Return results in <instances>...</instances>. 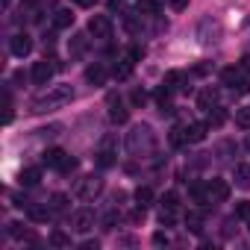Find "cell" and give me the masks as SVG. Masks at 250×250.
Here are the masks:
<instances>
[{"instance_id":"6da1fadb","label":"cell","mask_w":250,"mask_h":250,"mask_svg":"<svg viewBox=\"0 0 250 250\" xmlns=\"http://www.w3.org/2000/svg\"><path fill=\"white\" fill-rule=\"evenodd\" d=\"M74 100V88L71 85H53L47 94L36 97L33 100V112H44V109H56V106H65Z\"/></svg>"},{"instance_id":"7a4b0ae2","label":"cell","mask_w":250,"mask_h":250,"mask_svg":"<svg viewBox=\"0 0 250 250\" xmlns=\"http://www.w3.org/2000/svg\"><path fill=\"white\" fill-rule=\"evenodd\" d=\"M127 147H130V153H150L153 147H156V136H153V130L147 127V124H142V127H136L133 133H130V139H127Z\"/></svg>"},{"instance_id":"3957f363","label":"cell","mask_w":250,"mask_h":250,"mask_svg":"<svg viewBox=\"0 0 250 250\" xmlns=\"http://www.w3.org/2000/svg\"><path fill=\"white\" fill-rule=\"evenodd\" d=\"M103 177L100 174H91V177H85V180H80V186H77V197L80 200H94L100 191H103Z\"/></svg>"},{"instance_id":"277c9868","label":"cell","mask_w":250,"mask_h":250,"mask_svg":"<svg viewBox=\"0 0 250 250\" xmlns=\"http://www.w3.org/2000/svg\"><path fill=\"white\" fill-rule=\"evenodd\" d=\"M88 36H94V39H109V36H112V18H109V15H91V18H88Z\"/></svg>"},{"instance_id":"5b68a950","label":"cell","mask_w":250,"mask_h":250,"mask_svg":"<svg viewBox=\"0 0 250 250\" xmlns=\"http://www.w3.org/2000/svg\"><path fill=\"white\" fill-rule=\"evenodd\" d=\"M56 71H59V68H56L53 62H47V59H44V62H36V65H33V83H36V85H47Z\"/></svg>"},{"instance_id":"8992f818","label":"cell","mask_w":250,"mask_h":250,"mask_svg":"<svg viewBox=\"0 0 250 250\" xmlns=\"http://www.w3.org/2000/svg\"><path fill=\"white\" fill-rule=\"evenodd\" d=\"M206 186H209V197H212V203H227V200H229V183H227V180L212 177Z\"/></svg>"},{"instance_id":"52a82bcc","label":"cell","mask_w":250,"mask_h":250,"mask_svg":"<svg viewBox=\"0 0 250 250\" xmlns=\"http://www.w3.org/2000/svg\"><path fill=\"white\" fill-rule=\"evenodd\" d=\"M9 50H12V56L24 59V56H30V53H33V39H30L27 33H18V36H12Z\"/></svg>"},{"instance_id":"ba28073f","label":"cell","mask_w":250,"mask_h":250,"mask_svg":"<svg viewBox=\"0 0 250 250\" xmlns=\"http://www.w3.org/2000/svg\"><path fill=\"white\" fill-rule=\"evenodd\" d=\"M91 227H94V212H91V209H77V212L71 215V229L88 232Z\"/></svg>"},{"instance_id":"9c48e42d","label":"cell","mask_w":250,"mask_h":250,"mask_svg":"<svg viewBox=\"0 0 250 250\" xmlns=\"http://www.w3.org/2000/svg\"><path fill=\"white\" fill-rule=\"evenodd\" d=\"M109 121H112V124H127V121H130V109L124 106L121 97H115V94L109 97Z\"/></svg>"},{"instance_id":"30bf717a","label":"cell","mask_w":250,"mask_h":250,"mask_svg":"<svg viewBox=\"0 0 250 250\" xmlns=\"http://www.w3.org/2000/svg\"><path fill=\"white\" fill-rule=\"evenodd\" d=\"M206 133H209V124L194 121V124H188V127H186V142H188V145H197V142L206 139Z\"/></svg>"},{"instance_id":"8fae6325","label":"cell","mask_w":250,"mask_h":250,"mask_svg":"<svg viewBox=\"0 0 250 250\" xmlns=\"http://www.w3.org/2000/svg\"><path fill=\"white\" fill-rule=\"evenodd\" d=\"M106 77H109V71H106V65H103V62H94V65H88V68H85V83H91V85H103V83H106Z\"/></svg>"},{"instance_id":"7c38bea8","label":"cell","mask_w":250,"mask_h":250,"mask_svg":"<svg viewBox=\"0 0 250 250\" xmlns=\"http://www.w3.org/2000/svg\"><path fill=\"white\" fill-rule=\"evenodd\" d=\"M9 235L18 238V241H27V244H39L36 229H30V227H24V224H9Z\"/></svg>"},{"instance_id":"4fadbf2b","label":"cell","mask_w":250,"mask_h":250,"mask_svg":"<svg viewBox=\"0 0 250 250\" xmlns=\"http://www.w3.org/2000/svg\"><path fill=\"white\" fill-rule=\"evenodd\" d=\"M188 197H191V203H197V206L212 203V197H209V186H203V183H191V186H188Z\"/></svg>"},{"instance_id":"5bb4252c","label":"cell","mask_w":250,"mask_h":250,"mask_svg":"<svg viewBox=\"0 0 250 250\" xmlns=\"http://www.w3.org/2000/svg\"><path fill=\"white\" fill-rule=\"evenodd\" d=\"M232 180H235L238 188H250V165L235 162V165H232Z\"/></svg>"},{"instance_id":"9a60e30c","label":"cell","mask_w":250,"mask_h":250,"mask_svg":"<svg viewBox=\"0 0 250 250\" xmlns=\"http://www.w3.org/2000/svg\"><path fill=\"white\" fill-rule=\"evenodd\" d=\"M156 106H159L162 115H171L174 112V106H171V88L168 85H159L156 88Z\"/></svg>"},{"instance_id":"2e32d148","label":"cell","mask_w":250,"mask_h":250,"mask_svg":"<svg viewBox=\"0 0 250 250\" xmlns=\"http://www.w3.org/2000/svg\"><path fill=\"white\" fill-rule=\"evenodd\" d=\"M18 183H21L24 188L39 186V183H42V168H24V171L18 174Z\"/></svg>"},{"instance_id":"e0dca14e","label":"cell","mask_w":250,"mask_h":250,"mask_svg":"<svg viewBox=\"0 0 250 250\" xmlns=\"http://www.w3.org/2000/svg\"><path fill=\"white\" fill-rule=\"evenodd\" d=\"M159 9H162L159 0H139V3H136V12L139 15H147V18H156Z\"/></svg>"},{"instance_id":"ac0fdd59","label":"cell","mask_w":250,"mask_h":250,"mask_svg":"<svg viewBox=\"0 0 250 250\" xmlns=\"http://www.w3.org/2000/svg\"><path fill=\"white\" fill-rule=\"evenodd\" d=\"M165 85H168L171 91H188L186 77H183L180 71H168V74H165Z\"/></svg>"},{"instance_id":"d6986e66","label":"cell","mask_w":250,"mask_h":250,"mask_svg":"<svg viewBox=\"0 0 250 250\" xmlns=\"http://www.w3.org/2000/svg\"><path fill=\"white\" fill-rule=\"evenodd\" d=\"M62 159H65V150H59V147H47L42 153V165H47V168H59Z\"/></svg>"},{"instance_id":"ffe728a7","label":"cell","mask_w":250,"mask_h":250,"mask_svg":"<svg viewBox=\"0 0 250 250\" xmlns=\"http://www.w3.org/2000/svg\"><path fill=\"white\" fill-rule=\"evenodd\" d=\"M133 59H121V62H115V68H112V77L115 80H130V74H133Z\"/></svg>"},{"instance_id":"44dd1931","label":"cell","mask_w":250,"mask_h":250,"mask_svg":"<svg viewBox=\"0 0 250 250\" xmlns=\"http://www.w3.org/2000/svg\"><path fill=\"white\" fill-rule=\"evenodd\" d=\"M71 24H74L71 9H56V12H53V30H68Z\"/></svg>"},{"instance_id":"7402d4cb","label":"cell","mask_w":250,"mask_h":250,"mask_svg":"<svg viewBox=\"0 0 250 250\" xmlns=\"http://www.w3.org/2000/svg\"><path fill=\"white\" fill-rule=\"evenodd\" d=\"M85 47H88V36H85V33H77V36H71V44H68L71 56H83V53H85Z\"/></svg>"},{"instance_id":"603a6c76","label":"cell","mask_w":250,"mask_h":250,"mask_svg":"<svg viewBox=\"0 0 250 250\" xmlns=\"http://www.w3.org/2000/svg\"><path fill=\"white\" fill-rule=\"evenodd\" d=\"M50 206H36V203H30L27 206V215H30V221H36V224H44L47 218H50Z\"/></svg>"},{"instance_id":"cb8c5ba5","label":"cell","mask_w":250,"mask_h":250,"mask_svg":"<svg viewBox=\"0 0 250 250\" xmlns=\"http://www.w3.org/2000/svg\"><path fill=\"white\" fill-rule=\"evenodd\" d=\"M133 197H136V206H145V209H147V206L153 203V188H150V186H139V188L133 191Z\"/></svg>"},{"instance_id":"d4e9b609","label":"cell","mask_w":250,"mask_h":250,"mask_svg":"<svg viewBox=\"0 0 250 250\" xmlns=\"http://www.w3.org/2000/svg\"><path fill=\"white\" fill-rule=\"evenodd\" d=\"M186 227L191 229V232H203V212H197V209H191V212H186Z\"/></svg>"},{"instance_id":"484cf974","label":"cell","mask_w":250,"mask_h":250,"mask_svg":"<svg viewBox=\"0 0 250 250\" xmlns=\"http://www.w3.org/2000/svg\"><path fill=\"white\" fill-rule=\"evenodd\" d=\"M215 103H218V91H215V88H203V91L197 94V106H200V109H212Z\"/></svg>"},{"instance_id":"4316f807","label":"cell","mask_w":250,"mask_h":250,"mask_svg":"<svg viewBox=\"0 0 250 250\" xmlns=\"http://www.w3.org/2000/svg\"><path fill=\"white\" fill-rule=\"evenodd\" d=\"M238 80H241V68H224V71H221V83H224V85H232V88H235Z\"/></svg>"},{"instance_id":"83f0119b","label":"cell","mask_w":250,"mask_h":250,"mask_svg":"<svg viewBox=\"0 0 250 250\" xmlns=\"http://www.w3.org/2000/svg\"><path fill=\"white\" fill-rule=\"evenodd\" d=\"M235 124L241 130H250V106H241V109H235Z\"/></svg>"},{"instance_id":"f1b7e54d","label":"cell","mask_w":250,"mask_h":250,"mask_svg":"<svg viewBox=\"0 0 250 250\" xmlns=\"http://www.w3.org/2000/svg\"><path fill=\"white\" fill-rule=\"evenodd\" d=\"M168 142H171L174 147H183V145H188V142H186V127H174V130H171V136H168Z\"/></svg>"},{"instance_id":"f546056e","label":"cell","mask_w":250,"mask_h":250,"mask_svg":"<svg viewBox=\"0 0 250 250\" xmlns=\"http://www.w3.org/2000/svg\"><path fill=\"white\" fill-rule=\"evenodd\" d=\"M97 165H100V168H112V165H115V153H112V147H103V150L97 153Z\"/></svg>"},{"instance_id":"4dcf8cb0","label":"cell","mask_w":250,"mask_h":250,"mask_svg":"<svg viewBox=\"0 0 250 250\" xmlns=\"http://www.w3.org/2000/svg\"><path fill=\"white\" fill-rule=\"evenodd\" d=\"M50 209H53V212H65V209H68V194H59V191H56V194L50 197Z\"/></svg>"},{"instance_id":"1f68e13d","label":"cell","mask_w":250,"mask_h":250,"mask_svg":"<svg viewBox=\"0 0 250 250\" xmlns=\"http://www.w3.org/2000/svg\"><path fill=\"white\" fill-rule=\"evenodd\" d=\"M177 206H180V194L177 191H165L162 194V209H174L177 212Z\"/></svg>"},{"instance_id":"d6a6232c","label":"cell","mask_w":250,"mask_h":250,"mask_svg":"<svg viewBox=\"0 0 250 250\" xmlns=\"http://www.w3.org/2000/svg\"><path fill=\"white\" fill-rule=\"evenodd\" d=\"M215 112L209 115V127H221V124L227 121V112H224V106H212Z\"/></svg>"},{"instance_id":"836d02e7","label":"cell","mask_w":250,"mask_h":250,"mask_svg":"<svg viewBox=\"0 0 250 250\" xmlns=\"http://www.w3.org/2000/svg\"><path fill=\"white\" fill-rule=\"evenodd\" d=\"M118 221H121V212H118V209H109V212L103 215V229H115Z\"/></svg>"},{"instance_id":"e575fe53","label":"cell","mask_w":250,"mask_h":250,"mask_svg":"<svg viewBox=\"0 0 250 250\" xmlns=\"http://www.w3.org/2000/svg\"><path fill=\"white\" fill-rule=\"evenodd\" d=\"M235 218L238 221H250V200H238L235 203Z\"/></svg>"},{"instance_id":"d590c367","label":"cell","mask_w":250,"mask_h":250,"mask_svg":"<svg viewBox=\"0 0 250 250\" xmlns=\"http://www.w3.org/2000/svg\"><path fill=\"white\" fill-rule=\"evenodd\" d=\"M56 171H59V174H71V171H77V159L65 153V159L59 162V168H56Z\"/></svg>"},{"instance_id":"8d00e7d4","label":"cell","mask_w":250,"mask_h":250,"mask_svg":"<svg viewBox=\"0 0 250 250\" xmlns=\"http://www.w3.org/2000/svg\"><path fill=\"white\" fill-rule=\"evenodd\" d=\"M50 244H53V247H71V238L56 229V232H50Z\"/></svg>"},{"instance_id":"74e56055","label":"cell","mask_w":250,"mask_h":250,"mask_svg":"<svg viewBox=\"0 0 250 250\" xmlns=\"http://www.w3.org/2000/svg\"><path fill=\"white\" fill-rule=\"evenodd\" d=\"M159 224H162V227H174V224H177L174 209H162V212H159Z\"/></svg>"},{"instance_id":"f35d334b","label":"cell","mask_w":250,"mask_h":250,"mask_svg":"<svg viewBox=\"0 0 250 250\" xmlns=\"http://www.w3.org/2000/svg\"><path fill=\"white\" fill-rule=\"evenodd\" d=\"M130 100H133V106H145V103H147V94H145L142 88H133V94H130Z\"/></svg>"},{"instance_id":"ab89813d","label":"cell","mask_w":250,"mask_h":250,"mask_svg":"<svg viewBox=\"0 0 250 250\" xmlns=\"http://www.w3.org/2000/svg\"><path fill=\"white\" fill-rule=\"evenodd\" d=\"M235 91H238V94H250V74H241V80H238Z\"/></svg>"},{"instance_id":"60d3db41","label":"cell","mask_w":250,"mask_h":250,"mask_svg":"<svg viewBox=\"0 0 250 250\" xmlns=\"http://www.w3.org/2000/svg\"><path fill=\"white\" fill-rule=\"evenodd\" d=\"M165 3H168L174 12H183V9H188V0H165Z\"/></svg>"},{"instance_id":"b9f144b4","label":"cell","mask_w":250,"mask_h":250,"mask_svg":"<svg viewBox=\"0 0 250 250\" xmlns=\"http://www.w3.org/2000/svg\"><path fill=\"white\" fill-rule=\"evenodd\" d=\"M124 24H127L130 33H139V21H136V15H124Z\"/></svg>"},{"instance_id":"7bdbcfd3","label":"cell","mask_w":250,"mask_h":250,"mask_svg":"<svg viewBox=\"0 0 250 250\" xmlns=\"http://www.w3.org/2000/svg\"><path fill=\"white\" fill-rule=\"evenodd\" d=\"M127 59H133V62H142L145 59V47H130V56Z\"/></svg>"},{"instance_id":"ee69618b","label":"cell","mask_w":250,"mask_h":250,"mask_svg":"<svg viewBox=\"0 0 250 250\" xmlns=\"http://www.w3.org/2000/svg\"><path fill=\"white\" fill-rule=\"evenodd\" d=\"M168 241H171V238H168V232H162V229H159V232H153V244H156V247H162V244H168Z\"/></svg>"},{"instance_id":"f6af8a7d","label":"cell","mask_w":250,"mask_h":250,"mask_svg":"<svg viewBox=\"0 0 250 250\" xmlns=\"http://www.w3.org/2000/svg\"><path fill=\"white\" fill-rule=\"evenodd\" d=\"M130 221H133V224H142V221H145V206H139V209L130 215Z\"/></svg>"},{"instance_id":"bcb514c9","label":"cell","mask_w":250,"mask_h":250,"mask_svg":"<svg viewBox=\"0 0 250 250\" xmlns=\"http://www.w3.org/2000/svg\"><path fill=\"white\" fill-rule=\"evenodd\" d=\"M97 3V0H74V6H80V9H91Z\"/></svg>"},{"instance_id":"7dc6e473","label":"cell","mask_w":250,"mask_h":250,"mask_svg":"<svg viewBox=\"0 0 250 250\" xmlns=\"http://www.w3.org/2000/svg\"><path fill=\"white\" fill-rule=\"evenodd\" d=\"M232 224H235V218L224 221V238H229V235H232Z\"/></svg>"},{"instance_id":"c3c4849f","label":"cell","mask_w":250,"mask_h":250,"mask_svg":"<svg viewBox=\"0 0 250 250\" xmlns=\"http://www.w3.org/2000/svg\"><path fill=\"white\" fill-rule=\"evenodd\" d=\"M209 71H212V65H209V62H203V65H197V68H194V74H200V77H203V74H209Z\"/></svg>"},{"instance_id":"681fc988","label":"cell","mask_w":250,"mask_h":250,"mask_svg":"<svg viewBox=\"0 0 250 250\" xmlns=\"http://www.w3.org/2000/svg\"><path fill=\"white\" fill-rule=\"evenodd\" d=\"M100 247V241L94 238V241H83V250H97Z\"/></svg>"},{"instance_id":"f907efd6","label":"cell","mask_w":250,"mask_h":250,"mask_svg":"<svg viewBox=\"0 0 250 250\" xmlns=\"http://www.w3.org/2000/svg\"><path fill=\"white\" fill-rule=\"evenodd\" d=\"M247 150H250V139H247Z\"/></svg>"},{"instance_id":"816d5d0a","label":"cell","mask_w":250,"mask_h":250,"mask_svg":"<svg viewBox=\"0 0 250 250\" xmlns=\"http://www.w3.org/2000/svg\"><path fill=\"white\" fill-rule=\"evenodd\" d=\"M247 224H250V221H247Z\"/></svg>"}]
</instances>
